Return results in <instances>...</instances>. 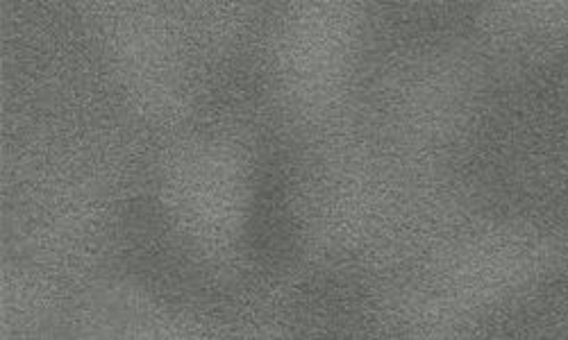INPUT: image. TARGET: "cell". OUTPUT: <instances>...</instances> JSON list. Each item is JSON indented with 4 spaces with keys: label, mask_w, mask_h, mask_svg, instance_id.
Listing matches in <instances>:
<instances>
[{
    "label": "cell",
    "mask_w": 568,
    "mask_h": 340,
    "mask_svg": "<svg viewBox=\"0 0 568 340\" xmlns=\"http://www.w3.org/2000/svg\"><path fill=\"white\" fill-rule=\"evenodd\" d=\"M557 340H568V313H566V318H564V322H561V329H559V333H557Z\"/></svg>",
    "instance_id": "1"
}]
</instances>
